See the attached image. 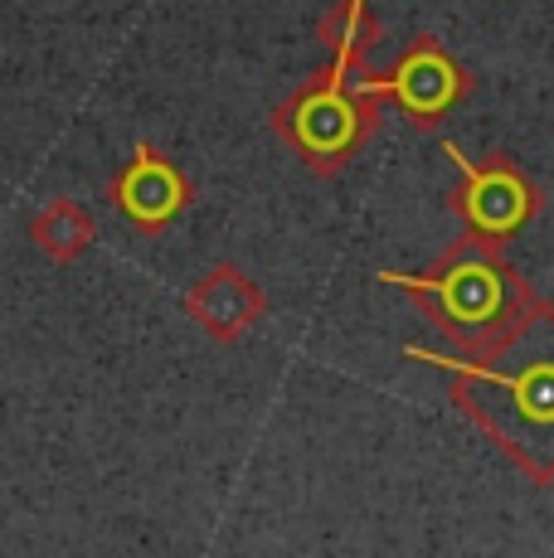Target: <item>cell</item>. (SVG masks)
I'll use <instances>...</instances> for the list:
<instances>
[{
    "label": "cell",
    "instance_id": "cell-1",
    "mask_svg": "<svg viewBox=\"0 0 554 558\" xmlns=\"http://www.w3.org/2000/svg\"><path fill=\"white\" fill-rule=\"evenodd\" d=\"M404 360L447 374V399L457 413L530 486H554V302H535L486 355L404 345Z\"/></svg>",
    "mask_w": 554,
    "mask_h": 558
},
{
    "label": "cell",
    "instance_id": "cell-2",
    "mask_svg": "<svg viewBox=\"0 0 554 558\" xmlns=\"http://www.w3.org/2000/svg\"><path fill=\"white\" fill-rule=\"evenodd\" d=\"M375 282L409 296L457 355L496 350L540 302L535 287L510 267L506 248L467 239V233L433 257V267L423 272H380Z\"/></svg>",
    "mask_w": 554,
    "mask_h": 558
},
{
    "label": "cell",
    "instance_id": "cell-3",
    "mask_svg": "<svg viewBox=\"0 0 554 558\" xmlns=\"http://www.w3.org/2000/svg\"><path fill=\"white\" fill-rule=\"evenodd\" d=\"M380 112H385L380 73H346L326 63L273 107L268 126L316 180H332L370 142Z\"/></svg>",
    "mask_w": 554,
    "mask_h": 558
},
{
    "label": "cell",
    "instance_id": "cell-4",
    "mask_svg": "<svg viewBox=\"0 0 554 558\" xmlns=\"http://www.w3.org/2000/svg\"><path fill=\"white\" fill-rule=\"evenodd\" d=\"M443 156L457 166V190L447 195L453 214L462 219L467 239H482L506 248L540 209H545V195L540 185L516 166V156L492 151L482 160H467L457 151V142H443Z\"/></svg>",
    "mask_w": 554,
    "mask_h": 558
},
{
    "label": "cell",
    "instance_id": "cell-5",
    "mask_svg": "<svg viewBox=\"0 0 554 558\" xmlns=\"http://www.w3.org/2000/svg\"><path fill=\"white\" fill-rule=\"evenodd\" d=\"M472 73L457 63V53L438 35H419L394 59L389 73H380V98L394 102L419 126H438L443 117H453L472 98Z\"/></svg>",
    "mask_w": 554,
    "mask_h": 558
},
{
    "label": "cell",
    "instance_id": "cell-6",
    "mask_svg": "<svg viewBox=\"0 0 554 558\" xmlns=\"http://www.w3.org/2000/svg\"><path fill=\"white\" fill-rule=\"evenodd\" d=\"M108 199L142 239H161L170 223L195 204V185L156 142H136L132 160L108 180Z\"/></svg>",
    "mask_w": 554,
    "mask_h": 558
},
{
    "label": "cell",
    "instance_id": "cell-7",
    "mask_svg": "<svg viewBox=\"0 0 554 558\" xmlns=\"http://www.w3.org/2000/svg\"><path fill=\"white\" fill-rule=\"evenodd\" d=\"M180 311H185L209 340L233 345V340H243L268 316V292H263L239 263H215L209 272H200L195 282L180 292Z\"/></svg>",
    "mask_w": 554,
    "mask_h": 558
},
{
    "label": "cell",
    "instance_id": "cell-8",
    "mask_svg": "<svg viewBox=\"0 0 554 558\" xmlns=\"http://www.w3.org/2000/svg\"><path fill=\"white\" fill-rule=\"evenodd\" d=\"M316 39L332 49V63L346 73H370V53L380 45V20L370 0H336L316 25Z\"/></svg>",
    "mask_w": 554,
    "mask_h": 558
},
{
    "label": "cell",
    "instance_id": "cell-9",
    "mask_svg": "<svg viewBox=\"0 0 554 558\" xmlns=\"http://www.w3.org/2000/svg\"><path fill=\"white\" fill-rule=\"evenodd\" d=\"M29 243L49 257V263L69 267L79 257H88V248L98 243V223L83 209L79 199H49L45 209L29 219Z\"/></svg>",
    "mask_w": 554,
    "mask_h": 558
}]
</instances>
